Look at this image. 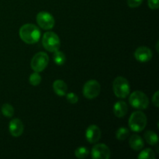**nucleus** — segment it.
<instances>
[{"label": "nucleus", "mask_w": 159, "mask_h": 159, "mask_svg": "<svg viewBox=\"0 0 159 159\" xmlns=\"http://www.w3.org/2000/svg\"><path fill=\"white\" fill-rule=\"evenodd\" d=\"M2 113L6 117H12L14 115V109L10 104L5 103L2 107Z\"/></svg>", "instance_id": "20"}, {"label": "nucleus", "mask_w": 159, "mask_h": 159, "mask_svg": "<svg viewBox=\"0 0 159 159\" xmlns=\"http://www.w3.org/2000/svg\"><path fill=\"white\" fill-rule=\"evenodd\" d=\"M100 90L101 86L99 82L92 79L85 82L82 89V93L85 98L89 99H93L99 96Z\"/></svg>", "instance_id": "7"}, {"label": "nucleus", "mask_w": 159, "mask_h": 159, "mask_svg": "<svg viewBox=\"0 0 159 159\" xmlns=\"http://www.w3.org/2000/svg\"><path fill=\"white\" fill-rule=\"evenodd\" d=\"M129 102L134 108L138 110H145L149 105V99L143 92L134 91L129 97Z\"/></svg>", "instance_id": "5"}, {"label": "nucleus", "mask_w": 159, "mask_h": 159, "mask_svg": "<svg viewBox=\"0 0 159 159\" xmlns=\"http://www.w3.org/2000/svg\"><path fill=\"white\" fill-rule=\"evenodd\" d=\"M49 62V57L45 52H39L31 60V68L34 71L41 72L46 68Z\"/></svg>", "instance_id": "6"}, {"label": "nucleus", "mask_w": 159, "mask_h": 159, "mask_svg": "<svg viewBox=\"0 0 159 159\" xmlns=\"http://www.w3.org/2000/svg\"><path fill=\"white\" fill-rule=\"evenodd\" d=\"M113 93L116 97L125 99L130 94V84L127 79L122 76H118L114 79L113 83Z\"/></svg>", "instance_id": "3"}, {"label": "nucleus", "mask_w": 159, "mask_h": 159, "mask_svg": "<svg viewBox=\"0 0 159 159\" xmlns=\"http://www.w3.org/2000/svg\"><path fill=\"white\" fill-rule=\"evenodd\" d=\"M9 130L12 136L16 137V138L21 136L24 130L23 122L17 118L12 120L9 124Z\"/></svg>", "instance_id": "12"}, {"label": "nucleus", "mask_w": 159, "mask_h": 159, "mask_svg": "<svg viewBox=\"0 0 159 159\" xmlns=\"http://www.w3.org/2000/svg\"><path fill=\"white\" fill-rule=\"evenodd\" d=\"M138 158L140 159H155V154L151 148H147L143 150L138 155Z\"/></svg>", "instance_id": "19"}, {"label": "nucleus", "mask_w": 159, "mask_h": 159, "mask_svg": "<svg viewBox=\"0 0 159 159\" xmlns=\"http://www.w3.org/2000/svg\"><path fill=\"white\" fill-rule=\"evenodd\" d=\"M66 99L71 104H75L79 101V98H78L77 95L73 93H69L66 94Z\"/></svg>", "instance_id": "23"}, {"label": "nucleus", "mask_w": 159, "mask_h": 159, "mask_svg": "<svg viewBox=\"0 0 159 159\" xmlns=\"http://www.w3.org/2000/svg\"><path fill=\"white\" fill-rule=\"evenodd\" d=\"M92 158L94 159H108L110 158V150L104 144H98L92 148Z\"/></svg>", "instance_id": "9"}, {"label": "nucleus", "mask_w": 159, "mask_h": 159, "mask_svg": "<svg viewBox=\"0 0 159 159\" xmlns=\"http://www.w3.org/2000/svg\"><path fill=\"white\" fill-rule=\"evenodd\" d=\"M85 138L88 142L94 144L99 141L101 138V130L96 125H90L85 130Z\"/></svg>", "instance_id": "10"}, {"label": "nucleus", "mask_w": 159, "mask_h": 159, "mask_svg": "<svg viewBox=\"0 0 159 159\" xmlns=\"http://www.w3.org/2000/svg\"><path fill=\"white\" fill-rule=\"evenodd\" d=\"M144 139L150 145H155L158 142V137L156 133L152 131V130H148L144 134Z\"/></svg>", "instance_id": "16"}, {"label": "nucleus", "mask_w": 159, "mask_h": 159, "mask_svg": "<svg viewBox=\"0 0 159 159\" xmlns=\"http://www.w3.org/2000/svg\"><path fill=\"white\" fill-rule=\"evenodd\" d=\"M129 144L134 151H140L144 147V142L142 138L138 134H133L129 139Z\"/></svg>", "instance_id": "15"}, {"label": "nucleus", "mask_w": 159, "mask_h": 159, "mask_svg": "<svg viewBox=\"0 0 159 159\" xmlns=\"http://www.w3.org/2000/svg\"><path fill=\"white\" fill-rule=\"evenodd\" d=\"M89 154V151L85 147H79L75 151V155L78 158H85Z\"/></svg>", "instance_id": "21"}, {"label": "nucleus", "mask_w": 159, "mask_h": 159, "mask_svg": "<svg viewBox=\"0 0 159 159\" xmlns=\"http://www.w3.org/2000/svg\"><path fill=\"white\" fill-rule=\"evenodd\" d=\"M42 44L47 51L54 53L60 48L61 40L55 33L49 31L43 34L42 37Z\"/></svg>", "instance_id": "4"}, {"label": "nucleus", "mask_w": 159, "mask_h": 159, "mask_svg": "<svg viewBox=\"0 0 159 159\" xmlns=\"http://www.w3.org/2000/svg\"><path fill=\"white\" fill-rule=\"evenodd\" d=\"M152 102L156 107H159V96H158V91H157L155 94L153 95L152 97Z\"/></svg>", "instance_id": "26"}, {"label": "nucleus", "mask_w": 159, "mask_h": 159, "mask_svg": "<svg viewBox=\"0 0 159 159\" xmlns=\"http://www.w3.org/2000/svg\"><path fill=\"white\" fill-rule=\"evenodd\" d=\"M37 23L40 28L47 30L54 27L55 20L51 13L42 11L37 15Z\"/></svg>", "instance_id": "8"}, {"label": "nucleus", "mask_w": 159, "mask_h": 159, "mask_svg": "<svg viewBox=\"0 0 159 159\" xmlns=\"http://www.w3.org/2000/svg\"><path fill=\"white\" fill-rule=\"evenodd\" d=\"M147 116L141 110L135 111L129 118V127L134 132L142 131L147 125Z\"/></svg>", "instance_id": "2"}, {"label": "nucleus", "mask_w": 159, "mask_h": 159, "mask_svg": "<svg viewBox=\"0 0 159 159\" xmlns=\"http://www.w3.org/2000/svg\"><path fill=\"white\" fill-rule=\"evenodd\" d=\"M128 111L127 104L124 101H118L113 106V113L118 118L124 117Z\"/></svg>", "instance_id": "13"}, {"label": "nucleus", "mask_w": 159, "mask_h": 159, "mask_svg": "<svg viewBox=\"0 0 159 159\" xmlns=\"http://www.w3.org/2000/svg\"><path fill=\"white\" fill-rule=\"evenodd\" d=\"M130 135V130L127 127H120L116 131V138L118 141H124Z\"/></svg>", "instance_id": "18"}, {"label": "nucleus", "mask_w": 159, "mask_h": 159, "mask_svg": "<svg viewBox=\"0 0 159 159\" xmlns=\"http://www.w3.org/2000/svg\"><path fill=\"white\" fill-rule=\"evenodd\" d=\"M20 37L23 42L28 44H34L40 38V31L37 26L32 23H26L20 29Z\"/></svg>", "instance_id": "1"}, {"label": "nucleus", "mask_w": 159, "mask_h": 159, "mask_svg": "<svg viewBox=\"0 0 159 159\" xmlns=\"http://www.w3.org/2000/svg\"><path fill=\"white\" fill-rule=\"evenodd\" d=\"M152 52L147 47H139L134 52V57L139 62H148L152 59Z\"/></svg>", "instance_id": "11"}, {"label": "nucleus", "mask_w": 159, "mask_h": 159, "mask_svg": "<svg viewBox=\"0 0 159 159\" xmlns=\"http://www.w3.org/2000/svg\"><path fill=\"white\" fill-rule=\"evenodd\" d=\"M144 0H127V6L130 8H136L142 4Z\"/></svg>", "instance_id": "24"}, {"label": "nucleus", "mask_w": 159, "mask_h": 159, "mask_svg": "<svg viewBox=\"0 0 159 159\" xmlns=\"http://www.w3.org/2000/svg\"><path fill=\"white\" fill-rule=\"evenodd\" d=\"M148 6L152 9H158L159 7L158 0H148Z\"/></svg>", "instance_id": "25"}, {"label": "nucleus", "mask_w": 159, "mask_h": 159, "mask_svg": "<svg viewBox=\"0 0 159 159\" xmlns=\"http://www.w3.org/2000/svg\"><path fill=\"white\" fill-rule=\"evenodd\" d=\"M53 89L57 96H64L66 95L67 91H68V86L64 81L57 79L54 81L53 83Z\"/></svg>", "instance_id": "14"}, {"label": "nucleus", "mask_w": 159, "mask_h": 159, "mask_svg": "<svg viewBox=\"0 0 159 159\" xmlns=\"http://www.w3.org/2000/svg\"><path fill=\"white\" fill-rule=\"evenodd\" d=\"M54 56H53V59H54V63L56 64L57 65H63L65 64V61H66V57H65V54H64L62 51H54Z\"/></svg>", "instance_id": "17"}, {"label": "nucleus", "mask_w": 159, "mask_h": 159, "mask_svg": "<svg viewBox=\"0 0 159 159\" xmlns=\"http://www.w3.org/2000/svg\"><path fill=\"white\" fill-rule=\"evenodd\" d=\"M29 82L31 84L34 86H37L41 82V76L40 75L39 72H37V71H34V73L30 75L29 78Z\"/></svg>", "instance_id": "22"}]
</instances>
